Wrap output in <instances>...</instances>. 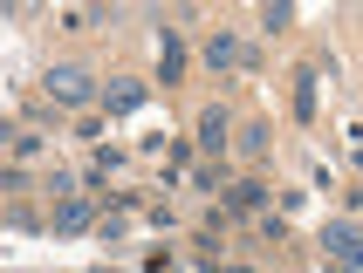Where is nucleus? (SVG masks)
<instances>
[{
    "label": "nucleus",
    "mask_w": 363,
    "mask_h": 273,
    "mask_svg": "<svg viewBox=\"0 0 363 273\" xmlns=\"http://www.w3.org/2000/svg\"><path fill=\"white\" fill-rule=\"evenodd\" d=\"M48 96H55L62 110H82V103H89V76H82V69H48Z\"/></svg>",
    "instance_id": "obj_1"
},
{
    "label": "nucleus",
    "mask_w": 363,
    "mask_h": 273,
    "mask_svg": "<svg viewBox=\"0 0 363 273\" xmlns=\"http://www.w3.org/2000/svg\"><path fill=\"white\" fill-rule=\"evenodd\" d=\"M323 246L343 260L350 273H363V233H357V226H329V239H323Z\"/></svg>",
    "instance_id": "obj_2"
},
{
    "label": "nucleus",
    "mask_w": 363,
    "mask_h": 273,
    "mask_svg": "<svg viewBox=\"0 0 363 273\" xmlns=\"http://www.w3.org/2000/svg\"><path fill=\"white\" fill-rule=\"evenodd\" d=\"M206 62H213V69H233V62H240V41H233V35H213V41H206Z\"/></svg>",
    "instance_id": "obj_3"
},
{
    "label": "nucleus",
    "mask_w": 363,
    "mask_h": 273,
    "mask_svg": "<svg viewBox=\"0 0 363 273\" xmlns=\"http://www.w3.org/2000/svg\"><path fill=\"white\" fill-rule=\"evenodd\" d=\"M82 219H89V205H82V198H69V205H62V212H55V233H76Z\"/></svg>",
    "instance_id": "obj_4"
},
{
    "label": "nucleus",
    "mask_w": 363,
    "mask_h": 273,
    "mask_svg": "<svg viewBox=\"0 0 363 273\" xmlns=\"http://www.w3.org/2000/svg\"><path fill=\"white\" fill-rule=\"evenodd\" d=\"M199 136H206V151H220V144H226V117H220V110L199 123Z\"/></svg>",
    "instance_id": "obj_5"
},
{
    "label": "nucleus",
    "mask_w": 363,
    "mask_h": 273,
    "mask_svg": "<svg viewBox=\"0 0 363 273\" xmlns=\"http://www.w3.org/2000/svg\"><path fill=\"white\" fill-rule=\"evenodd\" d=\"M138 103H144V89H138V82H123V89H110V110H138Z\"/></svg>",
    "instance_id": "obj_6"
},
{
    "label": "nucleus",
    "mask_w": 363,
    "mask_h": 273,
    "mask_svg": "<svg viewBox=\"0 0 363 273\" xmlns=\"http://www.w3.org/2000/svg\"><path fill=\"white\" fill-rule=\"evenodd\" d=\"M295 117H315V82H308V76L295 82Z\"/></svg>",
    "instance_id": "obj_7"
}]
</instances>
